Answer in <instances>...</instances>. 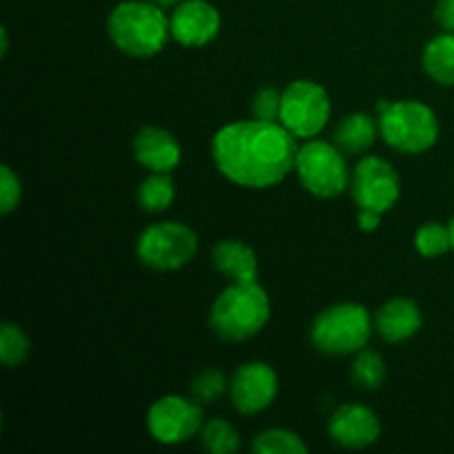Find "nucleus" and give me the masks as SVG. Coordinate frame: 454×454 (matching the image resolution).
I'll use <instances>...</instances> for the list:
<instances>
[{
    "label": "nucleus",
    "instance_id": "nucleus-1",
    "mask_svg": "<svg viewBox=\"0 0 454 454\" xmlns=\"http://www.w3.org/2000/svg\"><path fill=\"white\" fill-rule=\"evenodd\" d=\"M297 137L282 122L242 120L213 137V160L226 180L248 189L279 184L295 168Z\"/></svg>",
    "mask_w": 454,
    "mask_h": 454
},
{
    "label": "nucleus",
    "instance_id": "nucleus-2",
    "mask_svg": "<svg viewBox=\"0 0 454 454\" xmlns=\"http://www.w3.org/2000/svg\"><path fill=\"white\" fill-rule=\"evenodd\" d=\"M106 31L120 51L133 58H149L167 44L171 20L162 7L151 0H124L109 13Z\"/></svg>",
    "mask_w": 454,
    "mask_h": 454
},
{
    "label": "nucleus",
    "instance_id": "nucleus-3",
    "mask_svg": "<svg viewBox=\"0 0 454 454\" xmlns=\"http://www.w3.org/2000/svg\"><path fill=\"white\" fill-rule=\"evenodd\" d=\"M270 317V300L255 282H233L213 301L208 324L226 341L255 337Z\"/></svg>",
    "mask_w": 454,
    "mask_h": 454
},
{
    "label": "nucleus",
    "instance_id": "nucleus-4",
    "mask_svg": "<svg viewBox=\"0 0 454 454\" xmlns=\"http://www.w3.org/2000/svg\"><path fill=\"white\" fill-rule=\"evenodd\" d=\"M372 335V319L364 306L337 304L315 317L310 341L324 355L341 357L366 348Z\"/></svg>",
    "mask_w": 454,
    "mask_h": 454
},
{
    "label": "nucleus",
    "instance_id": "nucleus-5",
    "mask_svg": "<svg viewBox=\"0 0 454 454\" xmlns=\"http://www.w3.org/2000/svg\"><path fill=\"white\" fill-rule=\"evenodd\" d=\"M380 133L399 153H424L439 137V120L428 105L399 100L380 114Z\"/></svg>",
    "mask_w": 454,
    "mask_h": 454
},
{
    "label": "nucleus",
    "instance_id": "nucleus-6",
    "mask_svg": "<svg viewBox=\"0 0 454 454\" xmlns=\"http://www.w3.org/2000/svg\"><path fill=\"white\" fill-rule=\"evenodd\" d=\"M295 171L301 186L315 198H335L350 186V171L344 151L335 142H324L310 137L300 146L295 160Z\"/></svg>",
    "mask_w": 454,
    "mask_h": 454
},
{
    "label": "nucleus",
    "instance_id": "nucleus-7",
    "mask_svg": "<svg viewBox=\"0 0 454 454\" xmlns=\"http://www.w3.org/2000/svg\"><path fill=\"white\" fill-rule=\"evenodd\" d=\"M137 260L155 270H177L198 253V235L182 222H160L137 238Z\"/></svg>",
    "mask_w": 454,
    "mask_h": 454
},
{
    "label": "nucleus",
    "instance_id": "nucleus-8",
    "mask_svg": "<svg viewBox=\"0 0 454 454\" xmlns=\"http://www.w3.org/2000/svg\"><path fill=\"white\" fill-rule=\"evenodd\" d=\"M331 118V98L322 84L313 80H295L282 93L279 122L297 137L310 140L317 136Z\"/></svg>",
    "mask_w": 454,
    "mask_h": 454
},
{
    "label": "nucleus",
    "instance_id": "nucleus-9",
    "mask_svg": "<svg viewBox=\"0 0 454 454\" xmlns=\"http://www.w3.org/2000/svg\"><path fill=\"white\" fill-rule=\"evenodd\" d=\"M202 419L200 402L167 395L149 408L146 426L155 442L164 443V446H176V443H184L195 437L202 430Z\"/></svg>",
    "mask_w": 454,
    "mask_h": 454
},
{
    "label": "nucleus",
    "instance_id": "nucleus-10",
    "mask_svg": "<svg viewBox=\"0 0 454 454\" xmlns=\"http://www.w3.org/2000/svg\"><path fill=\"white\" fill-rule=\"evenodd\" d=\"M350 191L359 208H372V211L386 213L395 207L399 200V176L393 164L377 155L362 158L355 167L350 177Z\"/></svg>",
    "mask_w": 454,
    "mask_h": 454
},
{
    "label": "nucleus",
    "instance_id": "nucleus-11",
    "mask_svg": "<svg viewBox=\"0 0 454 454\" xmlns=\"http://www.w3.org/2000/svg\"><path fill=\"white\" fill-rule=\"evenodd\" d=\"M279 390L278 375L264 362H248L235 371L229 393L235 411L242 415H255L275 402Z\"/></svg>",
    "mask_w": 454,
    "mask_h": 454
},
{
    "label": "nucleus",
    "instance_id": "nucleus-12",
    "mask_svg": "<svg viewBox=\"0 0 454 454\" xmlns=\"http://www.w3.org/2000/svg\"><path fill=\"white\" fill-rule=\"evenodd\" d=\"M171 38L182 47H204L220 34V12L207 0H184L171 13Z\"/></svg>",
    "mask_w": 454,
    "mask_h": 454
},
{
    "label": "nucleus",
    "instance_id": "nucleus-13",
    "mask_svg": "<svg viewBox=\"0 0 454 454\" xmlns=\"http://www.w3.org/2000/svg\"><path fill=\"white\" fill-rule=\"evenodd\" d=\"M381 426L372 408L362 406V403H346L335 415L331 417L328 424V434L341 448H362L372 446L380 439Z\"/></svg>",
    "mask_w": 454,
    "mask_h": 454
},
{
    "label": "nucleus",
    "instance_id": "nucleus-14",
    "mask_svg": "<svg viewBox=\"0 0 454 454\" xmlns=\"http://www.w3.org/2000/svg\"><path fill=\"white\" fill-rule=\"evenodd\" d=\"M133 155L153 173H171L182 160V146L167 129L145 127L133 140Z\"/></svg>",
    "mask_w": 454,
    "mask_h": 454
},
{
    "label": "nucleus",
    "instance_id": "nucleus-15",
    "mask_svg": "<svg viewBox=\"0 0 454 454\" xmlns=\"http://www.w3.org/2000/svg\"><path fill=\"white\" fill-rule=\"evenodd\" d=\"M421 324H424V317H421L419 306L406 297H395L386 301L375 315L377 333L388 344H399L415 337L421 331Z\"/></svg>",
    "mask_w": 454,
    "mask_h": 454
},
{
    "label": "nucleus",
    "instance_id": "nucleus-16",
    "mask_svg": "<svg viewBox=\"0 0 454 454\" xmlns=\"http://www.w3.org/2000/svg\"><path fill=\"white\" fill-rule=\"evenodd\" d=\"M213 266L233 282H255L257 255L248 244L239 239H222L211 253Z\"/></svg>",
    "mask_w": 454,
    "mask_h": 454
},
{
    "label": "nucleus",
    "instance_id": "nucleus-17",
    "mask_svg": "<svg viewBox=\"0 0 454 454\" xmlns=\"http://www.w3.org/2000/svg\"><path fill=\"white\" fill-rule=\"evenodd\" d=\"M377 129L380 124L368 114H348L340 120V124L333 131V142L344 151L346 155L366 153L377 140Z\"/></svg>",
    "mask_w": 454,
    "mask_h": 454
},
{
    "label": "nucleus",
    "instance_id": "nucleus-18",
    "mask_svg": "<svg viewBox=\"0 0 454 454\" xmlns=\"http://www.w3.org/2000/svg\"><path fill=\"white\" fill-rule=\"evenodd\" d=\"M424 69L434 82L443 87H454V34L443 31L430 40L424 49Z\"/></svg>",
    "mask_w": 454,
    "mask_h": 454
},
{
    "label": "nucleus",
    "instance_id": "nucleus-19",
    "mask_svg": "<svg viewBox=\"0 0 454 454\" xmlns=\"http://www.w3.org/2000/svg\"><path fill=\"white\" fill-rule=\"evenodd\" d=\"M176 200V184L168 173H151L140 186H137V204L146 213H162Z\"/></svg>",
    "mask_w": 454,
    "mask_h": 454
},
{
    "label": "nucleus",
    "instance_id": "nucleus-20",
    "mask_svg": "<svg viewBox=\"0 0 454 454\" xmlns=\"http://www.w3.org/2000/svg\"><path fill=\"white\" fill-rule=\"evenodd\" d=\"M202 443L211 454H233L239 450V434L222 417H213L202 426Z\"/></svg>",
    "mask_w": 454,
    "mask_h": 454
},
{
    "label": "nucleus",
    "instance_id": "nucleus-21",
    "mask_svg": "<svg viewBox=\"0 0 454 454\" xmlns=\"http://www.w3.org/2000/svg\"><path fill=\"white\" fill-rule=\"evenodd\" d=\"M253 452L257 454H306L309 448L301 442V437H297L291 430L273 428L264 430L255 437L253 442Z\"/></svg>",
    "mask_w": 454,
    "mask_h": 454
},
{
    "label": "nucleus",
    "instance_id": "nucleus-22",
    "mask_svg": "<svg viewBox=\"0 0 454 454\" xmlns=\"http://www.w3.org/2000/svg\"><path fill=\"white\" fill-rule=\"evenodd\" d=\"M386 380V364L380 353L362 348L353 364V381L359 388L377 390Z\"/></svg>",
    "mask_w": 454,
    "mask_h": 454
},
{
    "label": "nucleus",
    "instance_id": "nucleus-23",
    "mask_svg": "<svg viewBox=\"0 0 454 454\" xmlns=\"http://www.w3.org/2000/svg\"><path fill=\"white\" fill-rule=\"evenodd\" d=\"M29 337L18 324H3L0 326V359H3L4 366H20L29 355Z\"/></svg>",
    "mask_w": 454,
    "mask_h": 454
},
{
    "label": "nucleus",
    "instance_id": "nucleus-24",
    "mask_svg": "<svg viewBox=\"0 0 454 454\" xmlns=\"http://www.w3.org/2000/svg\"><path fill=\"white\" fill-rule=\"evenodd\" d=\"M415 248L424 257H439L452 248L450 229L439 222H428L415 233Z\"/></svg>",
    "mask_w": 454,
    "mask_h": 454
},
{
    "label": "nucleus",
    "instance_id": "nucleus-25",
    "mask_svg": "<svg viewBox=\"0 0 454 454\" xmlns=\"http://www.w3.org/2000/svg\"><path fill=\"white\" fill-rule=\"evenodd\" d=\"M226 388H229V381H226L224 372L217 368H207L193 380L191 395L200 403H215L226 393Z\"/></svg>",
    "mask_w": 454,
    "mask_h": 454
},
{
    "label": "nucleus",
    "instance_id": "nucleus-26",
    "mask_svg": "<svg viewBox=\"0 0 454 454\" xmlns=\"http://www.w3.org/2000/svg\"><path fill=\"white\" fill-rule=\"evenodd\" d=\"M253 115L257 120H266V122H279V114H282V93L275 87H262L251 100Z\"/></svg>",
    "mask_w": 454,
    "mask_h": 454
},
{
    "label": "nucleus",
    "instance_id": "nucleus-27",
    "mask_svg": "<svg viewBox=\"0 0 454 454\" xmlns=\"http://www.w3.org/2000/svg\"><path fill=\"white\" fill-rule=\"evenodd\" d=\"M20 180L7 164H3L0 167V213H4V215L12 213L20 202Z\"/></svg>",
    "mask_w": 454,
    "mask_h": 454
},
{
    "label": "nucleus",
    "instance_id": "nucleus-28",
    "mask_svg": "<svg viewBox=\"0 0 454 454\" xmlns=\"http://www.w3.org/2000/svg\"><path fill=\"white\" fill-rule=\"evenodd\" d=\"M434 18L443 31L454 34V0H439L437 7H434Z\"/></svg>",
    "mask_w": 454,
    "mask_h": 454
},
{
    "label": "nucleus",
    "instance_id": "nucleus-29",
    "mask_svg": "<svg viewBox=\"0 0 454 454\" xmlns=\"http://www.w3.org/2000/svg\"><path fill=\"white\" fill-rule=\"evenodd\" d=\"M357 224L364 233H372V231L380 229L381 224V213L372 211V208H359L357 213Z\"/></svg>",
    "mask_w": 454,
    "mask_h": 454
},
{
    "label": "nucleus",
    "instance_id": "nucleus-30",
    "mask_svg": "<svg viewBox=\"0 0 454 454\" xmlns=\"http://www.w3.org/2000/svg\"><path fill=\"white\" fill-rule=\"evenodd\" d=\"M7 49H9V35H7V29H0V53H7Z\"/></svg>",
    "mask_w": 454,
    "mask_h": 454
},
{
    "label": "nucleus",
    "instance_id": "nucleus-31",
    "mask_svg": "<svg viewBox=\"0 0 454 454\" xmlns=\"http://www.w3.org/2000/svg\"><path fill=\"white\" fill-rule=\"evenodd\" d=\"M151 3L160 4V7H173V4H180V0H151Z\"/></svg>",
    "mask_w": 454,
    "mask_h": 454
},
{
    "label": "nucleus",
    "instance_id": "nucleus-32",
    "mask_svg": "<svg viewBox=\"0 0 454 454\" xmlns=\"http://www.w3.org/2000/svg\"><path fill=\"white\" fill-rule=\"evenodd\" d=\"M448 229H450V239H452V251H454V217L448 222Z\"/></svg>",
    "mask_w": 454,
    "mask_h": 454
}]
</instances>
